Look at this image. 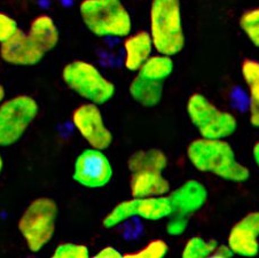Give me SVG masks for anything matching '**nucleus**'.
<instances>
[{"label": "nucleus", "instance_id": "obj_1", "mask_svg": "<svg viewBox=\"0 0 259 258\" xmlns=\"http://www.w3.org/2000/svg\"><path fill=\"white\" fill-rule=\"evenodd\" d=\"M187 157L196 170L228 182L243 183L250 177L249 169L236 160L234 149L225 139L194 140L187 147Z\"/></svg>", "mask_w": 259, "mask_h": 258}, {"label": "nucleus", "instance_id": "obj_2", "mask_svg": "<svg viewBox=\"0 0 259 258\" xmlns=\"http://www.w3.org/2000/svg\"><path fill=\"white\" fill-rule=\"evenodd\" d=\"M150 36L157 53L174 57L186 44L180 0H152L149 12Z\"/></svg>", "mask_w": 259, "mask_h": 258}, {"label": "nucleus", "instance_id": "obj_3", "mask_svg": "<svg viewBox=\"0 0 259 258\" xmlns=\"http://www.w3.org/2000/svg\"><path fill=\"white\" fill-rule=\"evenodd\" d=\"M79 14L89 31L98 37L130 36L132 19L120 0H83Z\"/></svg>", "mask_w": 259, "mask_h": 258}, {"label": "nucleus", "instance_id": "obj_4", "mask_svg": "<svg viewBox=\"0 0 259 258\" xmlns=\"http://www.w3.org/2000/svg\"><path fill=\"white\" fill-rule=\"evenodd\" d=\"M59 208L51 197H38L30 203L19 219V231L28 249L39 252L55 233Z\"/></svg>", "mask_w": 259, "mask_h": 258}, {"label": "nucleus", "instance_id": "obj_5", "mask_svg": "<svg viewBox=\"0 0 259 258\" xmlns=\"http://www.w3.org/2000/svg\"><path fill=\"white\" fill-rule=\"evenodd\" d=\"M62 79L71 91L94 105L101 106L114 98L116 88L113 81L88 61L76 60L62 69Z\"/></svg>", "mask_w": 259, "mask_h": 258}, {"label": "nucleus", "instance_id": "obj_6", "mask_svg": "<svg viewBox=\"0 0 259 258\" xmlns=\"http://www.w3.org/2000/svg\"><path fill=\"white\" fill-rule=\"evenodd\" d=\"M187 115L205 139H226L237 128L235 116L217 108L208 98L195 93L187 101Z\"/></svg>", "mask_w": 259, "mask_h": 258}, {"label": "nucleus", "instance_id": "obj_7", "mask_svg": "<svg viewBox=\"0 0 259 258\" xmlns=\"http://www.w3.org/2000/svg\"><path fill=\"white\" fill-rule=\"evenodd\" d=\"M39 113L36 99L25 94L0 103V147H10L23 137Z\"/></svg>", "mask_w": 259, "mask_h": 258}, {"label": "nucleus", "instance_id": "obj_8", "mask_svg": "<svg viewBox=\"0 0 259 258\" xmlns=\"http://www.w3.org/2000/svg\"><path fill=\"white\" fill-rule=\"evenodd\" d=\"M172 216V208L167 195L155 197H132L115 205L103 218L102 225L106 229H114L133 217L146 221H161Z\"/></svg>", "mask_w": 259, "mask_h": 258}, {"label": "nucleus", "instance_id": "obj_9", "mask_svg": "<svg viewBox=\"0 0 259 258\" xmlns=\"http://www.w3.org/2000/svg\"><path fill=\"white\" fill-rule=\"evenodd\" d=\"M114 171L103 150L89 148L76 158L72 178L86 188H101L110 183Z\"/></svg>", "mask_w": 259, "mask_h": 258}, {"label": "nucleus", "instance_id": "obj_10", "mask_svg": "<svg viewBox=\"0 0 259 258\" xmlns=\"http://www.w3.org/2000/svg\"><path fill=\"white\" fill-rule=\"evenodd\" d=\"M72 123L91 147L106 150L113 143V133L106 125L100 108L94 103H84L73 110Z\"/></svg>", "mask_w": 259, "mask_h": 258}, {"label": "nucleus", "instance_id": "obj_11", "mask_svg": "<svg viewBox=\"0 0 259 258\" xmlns=\"http://www.w3.org/2000/svg\"><path fill=\"white\" fill-rule=\"evenodd\" d=\"M46 53L40 50L28 32L19 29L13 36L0 44V58L4 62L16 67H32L39 63Z\"/></svg>", "mask_w": 259, "mask_h": 258}, {"label": "nucleus", "instance_id": "obj_12", "mask_svg": "<svg viewBox=\"0 0 259 258\" xmlns=\"http://www.w3.org/2000/svg\"><path fill=\"white\" fill-rule=\"evenodd\" d=\"M259 211H252L240 219L228 234L227 244L234 255L253 257L259 252Z\"/></svg>", "mask_w": 259, "mask_h": 258}, {"label": "nucleus", "instance_id": "obj_13", "mask_svg": "<svg viewBox=\"0 0 259 258\" xmlns=\"http://www.w3.org/2000/svg\"><path fill=\"white\" fill-rule=\"evenodd\" d=\"M172 214L191 216L203 208L208 200V189L201 182L189 179L169 194Z\"/></svg>", "mask_w": 259, "mask_h": 258}, {"label": "nucleus", "instance_id": "obj_14", "mask_svg": "<svg viewBox=\"0 0 259 258\" xmlns=\"http://www.w3.org/2000/svg\"><path fill=\"white\" fill-rule=\"evenodd\" d=\"M130 189L132 197H155L169 194L171 186L163 172L139 171L132 174Z\"/></svg>", "mask_w": 259, "mask_h": 258}, {"label": "nucleus", "instance_id": "obj_15", "mask_svg": "<svg viewBox=\"0 0 259 258\" xmlns=\"http://www.w3.org/2000/svg\"><path fill=\"white\" fill-rule=\"evenodd\" d=\"M124 66L130 71H138L153 55L154 44L152 36L147 31L130 34L124 41Z\"/></svg>", "mask_w": 259, "mask_h": 258}, {"label": "nucleus", "instance_id": "obj_16", "mask_svg": "<svg viewBox=\"0 0 259 258\" xmlns=\"http://www.w3.org/2000/svg\"><path fill=\"white\" fill-rule=\"evenodd\" d=\"M28 34L34 44L45 53L54 50L60 40V31L57 23L46 14L34 17L30 23Z\"/></svg>", "mask_w": 259, "mask_h": 258}, {"label": "nucleus", "instance_id": "obj_17", "mask_svg": "<svg viewBox=\"0 0 259 258\" xmlns=\"http://www.w3.org/2000/svg\"><path fill=\"white\" fill-rule=\"evenodd\" d=\"M164 81L153 80L137 74L128 86V93L137 103L152 108L157 106L163 98Z\"/></svg>", "mask_w": 259, "mask_h": 258}, {"label": "nucleus", "instance_id": "obj_18", "mask_svg": "<svg viewBox=\"0 0 259 258\" xmlns=\"http://www.w3.org/2000/svg\"><path fill=\"white\" fill-rule=\"evenodd\" d=\"M241 71L249 92L250 123L252 126L259 127V62L244 60Z\"/></svg>", "mask_w": 259, "mask_h": 258}, {"label": "nucleus", "instance_id": "obj_19", "mask_svg": "<svg viewBox=\"0 0 259 258\" xmlns=\"http://www.w3.org/2000/svg\"><path fill=\"white\" fill-rule=\"evenodd\" d=\"M167 166V157L157 148L141 149L133 153L127 160V167L131 174L139 171L163 172Z\"/></svg>", "mask_w": 259, "mask_h": 258}, {"label": "nucleus", "instance_id": "obj_20", "mask_svg": "<svg viewBox=\"0 0 259 258\" xmlns=\"http://www.w3.org/2000/svg\"><path fill=\"white\" fill-rule=\"evenodd\" d=\"M174 68L175 64L172 57L158 53L156 55H152L137 72L146 78L165 81L174 72Z\"/></svg>", "mask_w": 259, "mask_h": 258}, {"label": "nucleus", "instance_id": "obj_21", "mask_svg": "<svg viewBox=\"0 0 259 258\" xmlns=\"http://www.w3.org/2000/svg\"><path fill=\"white\" fill-rule=\"evenodd\" d=\"M218 246L215 240H205L201 236H193L185 244L183 250L184 258H204L211 257Z\"/></svg>", "mask_w": 259, "mask_h": 258}, {"label": "nucleus", "instance_id": "obj_22", "mask_svg": "<svg viewBox=\"0 0 259 258\" xmlns=\"http://www.w3.org/2000/svg\"><path fill=\"white\" fill-rule=\"evenodd\" d=\"M240 27L248 39L259 49V7L245 12L241 16Z\"/></svg>", "mask_w": 259, "mask_h": 258}, {"label": "nucleus", "instance_id": "obj_23", "mask_svg": "<svg viewBox=\"0 0 259 258\" xmlns=\"http://www.w3.org/2000/svg\"><path fill=\"white\" fill-rule=\"evenodd\" d=\"M169 251V246L163 240H153L146 244L144 248L135 252L124 253L125 258H163Z\"/></svg>", "mask_w": 259, "mask_h": 258}, {"label": "nucleus", "instance_id": "obj_24", "mask_svg": "<svg viewBox=\"0 0 259 258\" xmlns=\"http://www.w3.org/2000/svg\"><path fill=\"white\" fill-rule=\"evenodd\" d=\"M52 257L54 258H88L90 250L85 244L66 242L55 248Z\"/></svg>", "mask_w": 259, "mask_h": 258}, {"label": "nucleus", "instance_id": "obj_25", "mask_svg": "<svg viewBox=\"0 0 259 258\" xmlns=\"http://www.w3.org/2000/svg\"><path fill=\"white\" fill-rule=\"evenodd\" d=\"M19 29V24L12 16L0 12V44L10 39Z\"/></svg>", "mask_w": 259, "mask_h": 258}, {"label": "nucleus", "instance_id": "obj_26", "mask_svg": "<svg viewBox=\"0 0 259 258\" xmlns=\"http://www.w3.org/2000/svg\"><path fill=\"white\" fill-rule=\"evenodd\" d=\"M188 227V217L181 214H172L166 224V233L172 236H179L186 232Z\"/></svg>", "mask_w": 259, "mask_h": 258}, {"label": "nucleus", "instance_id": "obj_27", "mask_svg": "<svg viewBox=\"0 0 259 258\" xmlns=\"http://www.w3.org/2000/svg\"><path fill=\"white\" fill-rule=\"evenodd\" d=\"M94 257L96 258H122L123 253L119 250H117L115 247L107 246L105 248H102L100 251H98Z\"/></svg>", "mask_w": 259, "mask_h": 258}, {"label": "nucleus", "instance_id": "obj_28", "mask_svg": "<svg viewBox=\"0 0 259 258\" xmlns=\"http://www.w3.org/2000/svg\"><path fill=\"white\" fill-rule=\"evenodd\" d=\"M234 256V252L232 251V249L230 248L228 244H219L217 248H215V250L213 251L212 256L211 257H214V258H230Z\"/></svg>", "mask_w": 259, "mask_h": 258}, {"label": "nucleus", "instance_id": "obj_29", "mask_svg": "<svg viewBox=\"0 0 259 258\" xmlns=\"http://www.w3.org/2000/svg\"><path fill=\"white\" fill-rule=\"evenodd\" d=\"M252 155H253V160L254 163H256L257 166L259 167V141L258 143L253 146V149H252Z\"/></svg>", "mask_w": 259, "mask_h": 258}, {"label": "nucleus", "instance_id": "obj_30", "mask_svg": "<svg viewBox=\"0 0 259 258\" xmlns=\"http://www.w3.org/2000/svg\"><path fill=\"white\" fill-rule=\"evenodd\" d=\"M5 97H6V91H5V88L0 84V103H2L4 100H5Z\"/></svg>", "mask_w": 259, "mask_h": 258}, {"label": "nucleus", "instance_id": "obj_31", "mask_svg": "<svg viewBox=\"0 0 259 258\" xmlns=\"http://www.w3.org/2000/svg\"><path fill=\"white\" fill-rule=\"evenodd\" d=\"M3 167H4V160H3V156H2V154H0V174H2V171H3Z\"/></svg>", "mask_w": 259, "mask_h": 258}]
</instances>
